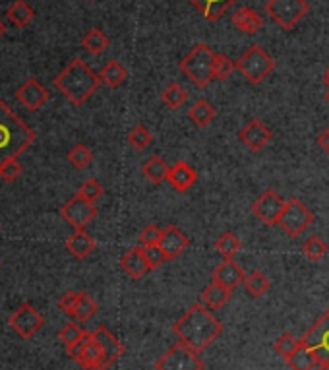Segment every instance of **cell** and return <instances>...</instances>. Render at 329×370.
I'll list each match as a JSON object with an SVG mask.
<instances>
[{
	"instance_id": "f35d334b",
	"label": "cell",
	"mask_w": 329,
	"mask_h": 370,
	"mask_svg": "<svg viewBox=\"0 0 329 370\" xmlns=\"http://www.w3.org/2000/svg\"><path fill=\"white\" fill-rule=\"evenodd\" d=\"M234 68H237V62H232L227 54H215V59H213V80H221V82L229 80Z\"/></svg>"
},
{
	"instance_id": "4dcf8cb0",
	"label": "cell",
	"mask_w": 329,
	"mask_h": 370,
	"mask_svg": "<svg viewBox=\"0 0 329 370\" xmlns=\"http://www.w3.org/2000/svg\"><path fill=\"white\" fill-rule=\"evenodd\" d=\"M169 171L171 167L167 165V161L163 157H151L145 165H143L142 173L153 184H161L169 179Z\"/></svg>"
},
{
	"instance_id": "9a60e30c",
	"label": "cell",
	"mask_w": 329,
	"mask_h": 370,
	"mask_svg": "<svg viewBox=\"0 0 329 370\" xmlns=\"http://www.w3.org/2000/svg\"><path fill=\"white\" fill-rule=\"evenodd\" d=\"M271 138H273L271 130L260 119H250L239 132V140L250 151H262L270 144Z\"/></svg>"
},
{
	"instance_id": "7dc6e473",
	"label": "cell",
	"mask_w": 329,
	"mask_h": 370,
	"mask_svg": "<svg viewBox=\"0 0 329 370\" xmlns=\"http://www.w3.org/2000/svg\"><path fill=\"white\" fill-rule=\"evenodd\" d=\"M4 33H6V25L0 22V39H2V35H4Z\"/></svg>"
},
{
	"instance_id": "f6af8a7d",
	"label": "cell",
	"mask_w": 329,
	"mask_h": 370,
	"mask_svg": "<svg viewBox=\"0 0 329 370\" xmlns=\"http://www.w3.org/2000/svg\"><path fill=\"white\" fill-rule=\"evenodd\" d=\"M76 301H78V293L74 291H70V293H64V295L60 297L59 301V309L66 314L68 318H72V312H74Z\"/></svg>"
},
{
	"instance_id": "6da1fadb",
	"label": "cell",
	"mask_w": 329,
	"mask_h": 370,
	"mask_svg": "<svg viewBox=\"0 0 329 370\" xmlns=\"http://www.w3.org/2000/svg\"><path fill=\"white\" fill-rule=\"evenodd\" d=\"M172 332L179 338L180 343L202 353L213 345V341L219 340V335L223 333V326L205 309V304H192L174 322Z\"/></svg>"
},
{
	"instance_id": "ee69618b",
	"label": "cell",
	"mask_w": 329,
	"mask_h": 370,
	"mask_svg": "<svg viewBox=\"0 0 329 370\" xmlns=\"http://www.w3.org/2000/svg\"><path fill=\"white\" fill-rule=\"evenodd\" d=\"M161 234H163V229L157 225H148L143 227L142 233H140V242H142V246H150V244H159L161 241Z\"/></svg>"
},
{
	"instance_id": "ba28073f",
	"label": "cell",
	"mask_w": 329,
	"mask_h": 370,
	"mask_svg": "<svg viewBox=\"0 0 329 370\" xmlns=\"http://www.w3.org/2000/svg\"><path fill=\"white\" fill-rule=\"evenodd\" d=\"M312 223H314V213L310 212L300 200L291 198V200L285 204L277 225L281 227L283 233L289 234L291 239H297V237H299L300 233H304Z\"/></svg>"
},
{
	"instance_id": "f546056e",
	"label": "cell",
	"mask_w": 329,
	"mask_h": 370,
	"mask_svg": "<svg viewBox=\"0 0 329 370\" xmlns=\"http://www.w3.org/2000/svg\"><path fill=\"white\" fill-rule=\"evenodd\" d=\"M99 304L93 301V297L88 293H78V301H76L74 312H72V320L76 322H88L90 318H93L97 314Z\"/></svg>"
},
{
	"instance_id": "d6a6232c",
	"label": "cell",
	"mask_w": 329,
	"mask_h": 370,
	"mask_svg": "<svg viewBox=\"0 0 329 370\" xmlns=\"http://www.w3.org/2000/svg\"><path fill=\"white\" fill-rule=\"evenodd\" d=\"M242 285H244V289H246L248 295L254 297V299L263 297L271 287L270 280H268L262 272H252L250 275H246V280H244Z\"/></svg>"
},
{
	"instance_id": "836d02e7",
	"label": "cell",
	"mask_w": 329,
	"mask_h": 370,
	"mask_svg": "<svg viewBox=\"0 0 329 370\" xmlns=\"http://www.w3.org/2000/svg\"><path fill=\"white\" fill-rule=\"evenodd\" d=\"M186 97L188 95L186 91H184V88L177 82L169 83V85L161 91L163 103L169 107V109H172V111H177V109H180V107L184 105V103H186Z\"/></svg>"
},
{
	"instance_id": "9c48e42d",
	"label": "cell",
	"mask_w": 329,
	"mask_h": 370,
	"mask_svg": "<svg viewBox=\"0 0 329 370\" xmlns=\"http://www.w3.org/2000/svg\"><path fill=\"white\" fill-rule=\"evenodd\" d=\"M205 364L200 359V353L190 349L184 343H177L172 345L167 353H164L157 363L155 370H203Z\"/></svg>"
},
{
	"instance_id": "e0dca14e",
	"label": "cell",
	"mask_w": 329,
	"mask_h": 370,
	"mask_svg": "<svg viewBox=\"0 0 329 370\" xmlns=\"http://www.w3.org/2000/svg\"><path fill=\"white\" fill-rule=\"evenodd\" d=\"M188 237L180 231L177 225H167L161 234L159 246L163 249L167 260H177V258L188 249Z\"/></svg>"
},
{
	"instance_id": "bcb514c9",
	"label": "cell",
	"mask_w": 329,
	"mask_h": 370,
	"mask_svg": "<svg viewBox=\"0 0 329 370\" xmlns=\"http://www.w3.org/2000/svg\"><path fill=\"white\" fill-rule=\"evenodd\" d=\"M316 142H318V145H320V150H322L323 153H328V155H329V126L325 130H323L320 136L316 138Z\"/></svg>"
},
{
	"instance_id": "1f68e13d",
	"label": "cell",
	"mask_w": 329,
	"mask_h": 370,
	"mask_svg": "<svg viewBox=\"0 0 329 370\" xmlns=\"http://www.w3.org/2000/svg\"><path fill=\"white\" fill-rule=\"evenodd\" d=\"M6 16L12 25H16V28H25L33 20L35 14H33L30 4H25L23 0H16L14 4L6 10Z\"/></svg>"
},
{
	"instance_id": "d4e9b609",
	"label": "cell",
	"mask_w": 329,
	"mask_h": 370,
	"mask_svg": "<svg viewBox=\"0 0 329 370\" xmlns=\"http://www.w3.org/2000/svg\"><path fill=\"white\" fill-rule=\"evenodd\" d=\"M287 364L291 366V370H314L318 369V357L312 349H308L302 341L297 347V351L287 359Z\"/></svg>"
},
{
	"instance_id": "5b68a950",
	"label": "cell",
	"mask_w": 329,
	"mask_h": 370,
	"mask_svg": "<svg viewBox=\"0 0 329 370\" xmlns=\"http://www.w3.org/2000/svg\"><path fill=\"white\" fill-rule=\"evenodd\" d=\"M275 68V61L270 53H265L260 45H250L237 61V70L244 76L250 85L262 83Z\"/></svg>"
},
{
	"instance_id": "681fc988",
	"label": "cell",
	"mask_w": 329,
	"mask_h": 370,
	"mask_svg": "<svg viewBox=\"0 0 329 370\" xmlns=\"http://www.w3.org/2000/svg\"><path fill=\"white\" fill-rule=\"evenodd\" d=\"M325 101H328V103H329V90H328V93H325Z\"/></svg>"
},
{
	"instance_id": "f1b7e54d",
	"label": "cell",
	"mask_w": 329,
	"mask_h": 370,
	"mask_svg": "<svg viewBox=\"0 0 329 370\" xmlns=\"http://www.w3.org/2000/svg\"><path fill=\"white\" fill-rule=\"evenodd\" d=\"M111 43V39L107 37L105 33L97 28H93L90 30L85 35L82 37V47L93 56H99V54H103L107 51V47Z\"/></svg>"
},
{
	"instance_id": "603a6c76",
	"label": "cell",
	"mask_w": 329,
	"mask_h": 370,
	"mask_svg": "<svg viewBox=\"0 0 329 370\" xmlns=\"http://www.w3.org/2000/svg\"><path fill=\"white\" fill-rule=\"evenodd\" d=\"M194 8H198L208 22H217L221 16L229 12V8L234 6L237 0H188Z\"/></svg>"
},
{
	"instance_id": "7a4b0ae2",
	"label": "cell",
	"mask_w": 329,
	"mask_h": 370,
	"mask_svg": "<svg viewBox=\"0 0 329 370\" xmlns=\"http://www.w3.org/2000/svg\"><path fill=\"white\" fill-rule=\"evenodd\" d=\"M53 85L72 105L82 107L99 90L101 78L82 59H74L54 78Z\"/></svg>"
},
{
	"instance_id": "30bf717a",
	"label": "cell",
	"mask_w": 329,
	"mask_h": 370,
	"mask_svg": "<svg viewBox=\"0 0 329 370\" xmlns=\"http://www.w3.org/2000/svg\"><path fill=\"white\" fill-rule=\"evenodd\" d=\"M60 217L66 221L74 231H80L97 217V208L93 202H88L85 198L76 194L60 208Z\"/></svg>"
},
{
	"instance_id": "7c38bea8",
	"label": "cell",
	"mask_w": 329,
	"mask_h": 370,
	"mask_svg": "<svg viewBox=\"0 0 329 370\" xmlns=\"http://www.w3.org/2000/svg\"><path fill=\"white\" fill-rule=\"evenodd\" d=\"M285 204H287V202H285L283 198L279 196L275 190L270 189L265 190L263 194H260V198L252 204V213L258 217L260 223L273 227L279 223V217H281Z\"/></svg>"
},
{
	"instance_id": "4fadbf2b",
	"label": "cell",
	"mask_w": 329,
	"mask_h": 370,
	"mask_svg": "<svg viewBox=\"0 0 329 370\" xmlns=\"http://www.w3.org/2000/svg\"><path fill=\"white\" fill-rule=\"evenodd\" d=\"M70 357L83 370H105V357H103V351L99 347L97 341L93 340L91 332L85 333V338L76 345Z\"/></svg>"
},
{
	"instance_id": "52a82bcc",
	"label": "cell",
	"mask_w": 329,
	"mask_h": 370,
	"mask_svg": "<svg viewBox=\"0 0 329 370\" xmlns=\"http://www.w3.org/2000/svg\"><path fill=\"white\" fill-rule=\"evenodd\" d=\"M302 343L318 357V370H329V309L302 335Z\"/></svg>"
},
{
	"instance_id": "e575fe53",
	"label": "cell",
	"mask_w": 329,
	"mask_h": 370,
	"mask_svg": "<svg viewBox=\"0 0 329 370\" xmlns=\"http://www.w3.org/2000/svg\"><path fill=\"white\" fill-rule=\"evenodd\" d=\"M242 249L240 241L232 233H225L215 241V252L225 260H232Z\"/></svg>"
},
{
	"instance_id": "ac0fdd59",
	"label": "cell",
	"mask_w": 329,
	"mask_h": 370,
	"mask_svg": "<svg viewBox=\"0 0 329 370\" xmlns=\"http://www.w3.org/2000/svg\"><path fill=\"white\" fill-rule=\"evenodd\" d=\"M120 268L126 272V275H130L132 280H142L143 275H148V273L153 270L148 262V258L143 254L142 246H134V249H130L124 254V256L120 258Z\"/></svg>"
},
{
	"instance_id": "b9f144b4",
	"label": "cell",
	"mask_w": 329,
	"mask_h": 370,
	"mask_svg": "<svg viewBox=\"0 0 329 370\" xmlns=\"http://www.w3.org/2000/svg\"><path fill=\"white\" fill-rule=\"evenodd\" d=\"M22 174V165L18 159H6L4 163H0V179L4 182H14Z\"/></svg>"
},
{
	"instance_id": "5bb4252c",
	"label": "cell",
	"mask_w": 329,
	"mask_h": 370,
	"mask_svg": "<svg viewBox=\"0 0 329 370\" xmlns=\"http://www.w3.org/2000/svg\"><path fill=\"white\" fill-rule=\"evenodd\" d=\"M16 99L18 103L28 109L31 113L39 111L41 107L49 101V90L41 82H37L35 78H30L28 82H23L18 90H16Z\"/></svg>"
},
{
	"instance_id": "83f0119b",
	"label": "cell",
	"mask_w": 329,
	"mask_h": 370,
	"mask_svg": "<svg viewBox=\"0 0 329 370\" xmlns=\"http://www.w3.org/2000/svg\"><path fill=\"white\" fill-rule=\"evenodd\" d=\"M85 330H83L82 326H80V322H76V320H72V322H68L62 330L59 332V340L60 343L64 345V349H66V353L70 355L72 351H74V347L80 343V341L85 338Z\"/></svg>"
},
{
	"instance_id": "4316f807",
	"label": "cell",
	"mask_w": 329,
	"mask_h": 370,
	"mask_svg": "<svg viewBox=\"0 0 329 370\" xmlns=\"http://www.w3.org/2000/svg\"><path fill=\"white\" fill-rule=\"evenodd\" d=\"M188 117H190V121L194 122L196 126L205 129L215 119V107L211 105L210 101H205V99H198L194 105L190 107Z\"/></svg>"
},
{
	"instance_id": "d590c367",
	"label": "cell",
	"mask_w": 329,
	"mask_h": 370,
	"mask_svg": "<svg viewBox=\"0 0 329 370\" xmlns=\"http://www.w3.org/2000/svg\"><path fill=\"white\" fill-rule=\"evenodd\" d=\"M300 250H302V254H304L310 262H320V260L328 254V244L323 242L322 237L314 234V237H310V239H306V241L302 242Z\"/></svg>"
},
{
	"instance_id": "ffe728a7",
	"label": "cell",
	"mask_w": 329,
	"mask_h": 370,
	"mask_svg": "<svg viewBox=\"0 0 329 370\" xmlns=\"http://www.w3.org/2000/svg\"><path fill=\"white\" fill-rule=\"evenodd\" d=\"M167 182H169L177 192L184 194V192H188V190L192 189L196 182H198V173L194 171V167L188 165L186 161H179V163H174V165L171 167Z\"/></svg>"
},
{
	"instance_id": "cb8c5ba5",
	"label": "cell",
	"mask_w": 329,
	"mask_h": 370,
	"mask_svg": "<svg viewBox=\"0 0 329 370\" xmlns=\"http://www.w3.org/2000/svg\"><path fill=\"white\" fill-rule=\"evenodd\" d=\"M231 293L232 291H229L227 287H223L221 283H217V281H211L208 287L203 289L202 291V304H205V306H210L211 310H219L223 309L225 304L229 302V299H231Z\"/></svg>"
},
{
	"instance_id": "c3c4849f",
	"label": "cell",
	"mask_w": 329,
	"mask_h": 370,
	"mask_svg": "<svg viewBox=\"0 0 329 370\" xmlns=\"http://www.w3.org/2000/svg\"><path fill=\"white\" fill-rule=\"evenodd\" d=\"M323 83H325V88H328V90H329V68H328V72H325V78H323Z\"/></svg>"
},
{
	"instance_id": "7402d4cb",
	"label": "cell",
	"mask_w": 329,
	"mask_h": 370,
	"mask_svg": "<svg viewBox=\"0 0 329 370\" xmlns=\"http://www.w3.org/2000/svg\"><path fill=\"white\" fill-rule=\"evenodd\" d=\"M66 250L76 260H85L95 250V241L91 239L90 233H85V229H80L68 237Z\"/></svg>"
},
{
	"instance_id": "ab89813d",
	"label": "cell",
	"mask_w": 329,
	"mask_h": 370,
	"mask_svg": "<svg viewBox=\"0 0 329 370\" xmlns=\"http://www.w3.org/2000/svg\"><path fill=\"white\" fill-rule=\"evenodd\" d=\"M300 345V340H297L292 333H283V335H279L273 343V349H275V353L279 357H283L285 361L289 359V357L297 351V347Z\"/></svg>"
},
{
	"instance_id": "8992f818",
	"label": "cell",
	"mask_w": 329,
	"mask_h": 370,
	"mask_svg": "<svg viewBox=\"0 0 329 370\" xmlns=\"http://www.w3.org/2000/svg\"><path fill=\"white\" fill-rule=\"evenodd\" d=\"M306 0H268L265 12L283 31H292L308 14Z\"/></svg>"
},
{
	"instance_id": "7bdbcfd3",
	"label": "cell",
	"mask_w": 329,
	"mask_h": 370,
	"mask_svg": "<svg viewBox=\"0 0 329 370\" xmlns=\"http://www.w3.org/2000/svg\"><path fill=\"white\" fill-rule=\"evenodd\" d=\"M143 254H145V258H148V262H150V265L155 270V268H159V265H163L164 262H167V256H164L163 249L159 246V244H150V246H142Z\"/></svg>"
},
{
	"instance_id": "484cf974",
	"label": "cell",
	"mask_w": 329,
	"mask_h": 370,
	"mask_svg": "<svg viewBox=\"0 0 329 370\" xmlns=\"http://www.w3.org/2000/svg\"><path fill=\"white\" fill-rule=\"evenodd\" d=\"M99 78H101V83H105L107 88L116 90L119 85H122V83L126 82L128 72L119 61H109L105 66L101 68V72H99Z\"/></svg>"
},
{
	"instance_id": "74e56055",
	"label": "cell",
	"mask_w": 329,
	"mask_h": 370,
	"mask_svg": "<svg viewBox=\"0 0 329 370\" xmlns=\"http://www.w3.org/2000/svg\"><path fill=\"white\" fill-rule=\"evenodd\" d=\"M68 163L76 169H85V167L90 165L91 159H93V153L88 145L83 144H76L72 150L68 151Z\"/></svg>"
},
{
	"instance_id": "277c9868",
	"label": "cell",
	"mask_w": 329,
	"mask_h": 370,
	"mask_svg": "<svg viewBox=\"0 0 329 370\" xmlns=\"http://www.w3.org/2000/svg\"><path fill=\"white\" fill-rule=\"evenodd\" d=\"M213 59L215 53L208 45L200 43L180 61V70L194 85L208 88L213 82Z\"/></svg>"
},
{
	"instance_id": "8fae6325",
	"label": "cell",
	"mask_w": 329,
	"mask_h": 370,
	"mask_svg": "<svg viewBox=\"0 0 329 370\" xmlns=\"http://www.w3.org/2000/svg\"><path fill=\"white\" fill-rule=\"evenodd\" d=\"M43 324H45V318L41 316L30 302L18 306L14 310V314L8 318V326L23 340H31L43 328Z\"/></svg>"
},
{
	"instance_id": "60d3db41",
	"label": "cell",
	"mask_w": 329,
	"mask_h": 370,
	"mask_svg": "<svg viewBox=\"0 0 329 370\" xmlns=\"http://www.w3.org/2000/svg\"><path fill=\"white\" fill-rule=\"evenodd\" d=\"M78 194L82 198H85L88 202H93V204H95L99 198L103 196V186H101V182H99L97 179H88V181L80 186Z\"/></svg>"
},
{
	"instance_id": "44dd1931",
	"label": "cell",
	"mask_w": 329,
	"mask_h": 370,
	"mask_svg": "<svg viewBox=\"0 0 329 370\" xmlns=\"http://www.w3.org/2000/svg\"><path fill=\"white\" fill-rule=\"evenodd\" d=\"M231 23L240 30L242 33H248V35H254L258 31L262 30L263 25V18L256 10L252 8H239L234 10V14L231 16Z\"/></svg>"
},
{
	"instance_id": "3957f363",
	"label": "cell",
	"mask_w": 329,
	"mask_h": 370,
	"mask_svg": "<svg viewBox=\"0 0 329 370\" xmlns=\"http://www.w3.org/2000/svg\"><path fill=\"white\" fill-rule=\"evenodd\" d=\"M35 142V132L0 99V163L18 159Z\"/></svg>"
},
{
	"instance_id": "8d00e7d4",
	"label": "cell",
	"mask_w": 329,
	"mask_h": 370,
	"mask_svg": "<svg viewBox=\"0 0 329 370\" xmlns=\"http://www.w3.org/2000/svg\"><path fill=\"white\" fill-rule=\"evenodd\" d=\"M153 142V136H151V132L143 124H138L134 129L130 130V134H128V144L132 145L134 150L143 151L148 150Z\"/></svg>"
},
{
	"instance_id": "d6986e66",
	"label": "cell",
	"mask_w": 329,
	"mask_h": 370,
	"mask_svg": "<svg viewBox=\"0 0 329 370\" xmlns=\"http://www.w3.org/2000/svg\"><path fill=\"white\" fill-rule=\"evenodd\" d=\"M244 280H246V275L234 260H225L213 270V281L221 283L229 291H234L239 285L244 283Z\"/></svg>"
},
{
	"instance_id": "2e32d148",
	"label": "cell",
	"mask_w": 329,
	"mask_h": 370,
	"mask_svg": "<svg viewBox=\"0 0 329 370\" xmlns=\"http://www.w3.org/2000/svg\"><path fill=\"white\" fill-rule=\"evenodd\" d=\"M91 335H93V340L97 341L99 347L103 351V357H105V370L111 369L112 364L119 363L120 357L126 353V347L120 343L119 338H116L114 333H111L107 330L105 326H99L97 330L91 332Z\"/></svg>"
}]
</instances>
